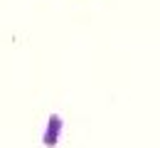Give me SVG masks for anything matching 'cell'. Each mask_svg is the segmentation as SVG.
Wrapping results in <instances>:
<instances>
[{
  "label": "cell",
  "instance_id": "obj_1",
  "mask_svg": "<svg viewBox=\"0 0 160 148\" xmlns=\"http://www.w3.org/2000/svg\"><path fill=\"white\" fill-rule=\"evenodd\" d=\"M62 128H64V121H62L59 114H52L47 119V128H44V136H42V143L47 148H54L59 143V136H62Z\"/></svg>",
  "mask_w": 160,
  "mask_h": 148
}]
</instances>
